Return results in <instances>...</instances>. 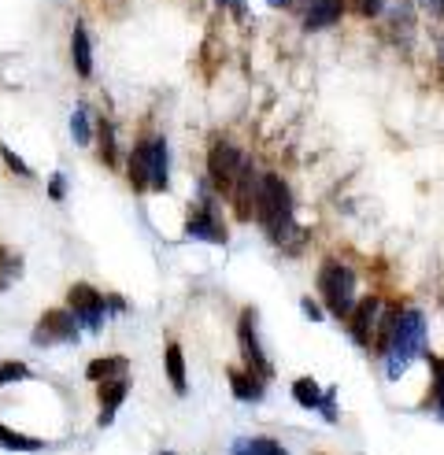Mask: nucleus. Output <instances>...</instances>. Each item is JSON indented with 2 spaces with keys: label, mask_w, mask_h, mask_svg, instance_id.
<instances>
[{
  "label": "nucleus",
  "mask_w": 444,
  "mask_h": 455,
  "mask_svg": "<svg viewBox=\"0 0 444 455\" xmlns=\"http://www.w3.org/2000/svg\"><path fill=\"white\" fill-rule=\"evenodd\" d=\"M256 219L263 226V234L271 237L278 248L300 241L304 234L297 230L293 219V193H289L281 174H263L259 178V196H256Z\"/></svg>",
  "instance_id": "f257e3e1"
},
{
  "label": "nucleus",
  "mask_w": 444,
  "mask_h": 455,
  "mask_svg": "<svg viewBox=\"0 0 444 455\" xmlns=\"http://www.w3.org/2000/svg\"><path fill=\"white\" fill-rule=\"evenodd\" d=\"M382 345H385V374L400 378L422 355V345H426V315L418 307L396 311L382 330Z\"/></svg>",
  "instance_id": "f03ea898"
},
{
  "label": "nucleus",
  "mask_w": 444,
  "mask_h": 455,
  "mask_svg": "<svg viewBox=\"0 0 444 455\" xmlns=\"http://www.w3.org/2000/svg\"><path fill=\"white\" fill-rule=\"evenodd\" d=\"M319 292L322 304L333 318H348V311L355 307V275L352 267H345L341 259H326L319 267Z\"/></svg>",
  "instance_id": "7ed1b4c3"
},
{
  "label": "nucleus",
  "mask_w": 444,
  "mask_h": 455,
  "mask_svg": "<svg viewBox=\"0 0 444 455\" xmlns=\"http://www.w3.org/2000/svg\"><path fill=\"white\" fill-rule=\"evenodd\" d=\"M211 181H204V189H200V204L189 208V219H186V237L193 241H208V244H226L230 234L226 226L218 219V208H215V196H211Z\"/></svg>",
  "instance_id": "20e7f679"
},
{
  "label": "nucleus",
  "mask_w": 444,
  "mask_h": 455,
  "mask_svg": "<svg viewBox=\"0 0 444 455\" xmlns=\"http://www.w3.org/2000/svg\"><path fill=\"white\" fill-rule=\"evenodd\" d=\"M244 159L249 156H244L237 145H230V141H215L211 145V152H208V181L215 186V193L230 196L234 181H237V174L244 167Z\"/></svg>",
  "instance_id": "39448f33"
},
{
  "label": "nucleus",
  "mask_w": 444,
  "mask_h": 455,
  "mask_svg": "<svg viewBox=\"0 0 444 455\" xmlns=\"http://www.w3.org/2000/svg\"><path fill=\"white\" fill-rule=\"evenodd\" d=\"M78 318L71 315V307H52V311H44L37 318V326H34V345L37 348H52V345H71V340H78Z\"/></svg>",
  "instance_id": "423d86ee"
},
{
  "label": "nucleus",
  "mask_w": 444,
  "mask_h": 455,
  "mask_svg": "<svg viewBox=\"0 0 444 455\" xmlns=\"http://www.w3.org/2000/svg\"><path fill=\"white\" fill-rule=\"evenodd\" d=\"M237 345H241V355H244V367H249L256 378L271 381V359H266L263 345H259V333H256V311H244L241 323H237Z\"/></svg>",
  "instance_id": "0eeeda50"
},
{
  "label": "nucleus",
  "mask_w": 444,
  "mask_h": 455,
  "mask_svg": "<svg viewBox=\"0 0 444 455\" xmlns=\"http://www.w3.org/2000/svg\"><path fill=\"white\" fill-rule=\"evenodd\" d=\"M67 307H71V315L78 318V326L82 330H100L104 326V315H107V304L104 297L93 289V285H71V292H67Z\"/></svg>",
  "instance_id": "6e6552de"
},
{
  "label": "nucleus",
  "mask_w": 444,
  "mask_h": 455,
  "mask_svg": "<svg viewBox=\"0 0 444 455\" xmlns=\"http://www.w3.org/2000/svg\"><path fill=\"white\" fill-rule=\"evenodd\" d=\"M259 171H256V164L252 159H244V167H241V174H237V181H234V189H230V204H234V215L241 219V222H249L252 215H256V196H259Z\"/></svg>",
  "instance_id": "1a4fd4ad"
},
{
  "label": "nucleus",
  "mask_w": 444,
  "mask_h": 455,
  "mask_svg": "<svg viewBox=\"0 0 444 455\" xmlns=\"http://www.w3.org/2000/svg\"><path fill=\"white\" fill-rule=\"evenodd\" d=\"M333 389H319V381L311 378H297L293 381V400L300 407H307V411H319L326 422H337V403H333Z\"/></svg>",
  "instance_id": "9d476101"
},
{
  "label": "nucleus",
  "mask_w": 444,
  "mask_h": 455,
  "mask_svg": "<svg viewBox=\"0 0 444 455\" xmlns=\"http://www.w3.org/2000/svg\"><path fill=\"white\" fill-rule=\"evenodd\" d=\"M341 15H345V0H304L300 27H304L307 34L329 30L333 22H341Z\"/></svg>",
  "instance_id": "9b49d317"
},
{
  "label": "nucleus",
  "mask_w": 444,
  "mask_h": 455,
  "mask_svg": "<svg viewBox=\"0 0 444 455\" xmlns=\"http://www.w3.org/2000/svg\"><path fill=\"white\" fill-rule=\"evenodd\" d=\"M148 181L152 193H167L170 189V148L167 138H148Z\"/></svg>",
  "instance_id": "f8f14e48"
},
{
  "label": "nucleus",
  "mask_w": 444,
  "mask_h": 455,
  "mask_svg": "<svg viewBox=\"0 0 444 455\" xmlns=\"http://www.w3.org/2000/svg\"><path fill=\"white\" fill-rule=\"evenodd\" d=\"M377 315H382V300L377 297H367L360 300L352 311H348V330L355 337V345H370V333H374V323H377Z\"/></svg>",
  "instance_id": "ddd939ff"
},
{
  "label": "nucleus",
  "mask_w": 444,
  "mask_h": 455,
  "mask_svg": "<svg viewBox=\"0 0 444 455\" xmlns=\"http://www.w3.org/2000/svg\"><path fill=\"white\" fill-rule=\"evenodd\" d=\"M100 385V419L97 426H111V419H115V411L123 407L126 393H130V378H107V381H97Z\"/></svg>",
  "instance_id": "4468645a"
},
{
  "label": "nucleus",
  "mask_w": 444,
  "mask_h": 455,
  "mask_svg": "<svg viewBox=\"0 0 444 455\" xmlns=\"http://www.w3.org/2000/svg\"><path fill=\"white\" fill-rule=\"evenodd\" d=\"M71 60H75L78 78H93V41H89L85 22H75V30H71Z\"/></svg>",
  "instance_id": "2eb2a0df"
},
{
  "label": "nucleus",
  "mask_w": 444,
  "mask_h": 455,
  "mask_svg": "<svg viewBox=\"0 0 444 455\" xmlns=\"http://www.w3.org/2000/svg\"><path fill=\"white\" fill-rule=\"evenodd\" d=\"M126 178H130L133 193H152V181H148V145L145 141L133 145L130 164H126Z\"/></svg>",
  "instance_id": "dca6fc26"
},
{
  "label": "nucleus",
  "mask_w": 444,
  "mask_h": 455,
  "mask_svg": "<svg viewBox=\"0 0 444 455\" xmlns=\"http://www.w3.org/2000/svg\"><path fill=\"white\" fill-rule=\"evenodd\" d=\"M230 389H234V396L244 400V403H259V400H263V389H266V381L256 378L252 371H230Z\"/></svg>",
  "instance_id": "f3484780"
},
{
  "label": "nucleus",
  "mask_w": 444,
  "mask_h": 455,
  "mask_svg": "<svg viewBox=\"0 0 444 455\" xmlns=\"http://www.w3.org/2000/svg\"><path fill=\"white\" fill-rule=\"evenodd\" d=\"M167 378H170V389L178 393V396H186L189 393V381H186V352H182V345H167Z\"/></svg>",
  "instance_id": "a211bd4d"
},
{
  "label": "nucleus",
  "mask_w": 444,
  "mask_h": 455,
  "mask_svg": "<svg viewBox=\"0 0 444 455\" xmlns=\"http://www.w3.org/2000/svg\"><path fill=\"white\" fill-rule=\"evenodd\" d=\"M130 371V363L123 355H104V359H93L89 363V381H107V378H126Z\"/></svg>",
  "instance_id": "6ab92c4d"
},
{
  "label": "nucleus",
  "mask_w": 444,
  "mask_h": 455,
  "mask_svg": "<svg viewBox=\"0 0 444 455\" xmlns=\"http://www.w3.org/2000/svg\"><path fill=\"white\" fill-rule=\"evenodd\" d=\"M230 455H289V451H285V444H278L271 437H241V441H234Z\"/></svg>",
  "instance_id": "aec40b11"
},
{
  "label": "nucleus",
  "mask_w": 444,
  "mask_h": 455,
  "mask_svg": "<svg viewBox=\"0 0 444 455\" xmlns=\"http://www.w3.org/2000/svg\"><path fill=\"white\" fill-rule=\"evenodd\" d=\"M97 148H100V164L104 167H119V145H115V126L97 123Z\"/></svg>",
  "instance_id": "412c9836"
},
{
  "label": "nucleus",
  "mask_w": 444,
  "mask_h": 455,
  "mask_svg": "<svg viewBox=\"0 0 444 455\" xmlns=\"http://www.w3.org/2000/svg\"><path fill=\"white\" fill-rule=\"evenodd\" d=\"M389 19H392V34H404V41H411V34H415V8L408 4V0L392 4Z\"/></svg>",
  "instance_id": "4be33fe9"
},
{
  "label": "nucleus",
  "mask_w": 444,
  "mask_h": 455,
  "mask_svg": "<svg viewBox=\"0 0 444 455\" xmlns=\"http://www.w3.org/2000/svg\"><path fill=\"white\" fill-rule=\"evenodd\" d=\"M0 448H8V451H41L44 441H37V437H22V434H15V429H8L4 422H0Z\"/></svg>",
  "instance_id": "5701e85b"
},
{
  "label": "nucleus",
  "mask_w": 444,
  "mask_h": 455,
  "mask_svg": "<svg viewBox=\"0 0 444 455\" xmlns=\"http://www.w3.org/2000/svg\"><path fill=\"white\" fill-rule=\"evenodd\" d=\"M93 123H89V108L85 104H78L75 108V116H71V138H75V145H89L93 141Z\"/></svg>",
  "instance_id": "b1692460"
},
{
  "label": "nucleus",
  "mask_w": 444,
  "mask_h": 455,
  "mask_svg": "<svg viewBox=\"0 0 444 455\" xmlns=\"http://www.w3.org/2000/svg\"><path fill=\"white\" fill-rule=\"evenodd\" d=\"M19 275H22V259L12 252V248H4L0 244V282H19Z\"/></svg>",
  "instance_id": "393cba45"
},
{
  "label": "nucleus",
  "mask_w": 444,
  "mask_h": 455,
  "mask_svg": "<svg viewBox=\"0 0 444 455\" xmlns=\"http://www.w3.org/2000/svg\"><path fill=\"white\" fill-rule=\"evenodd\" d=\"M30 378V367L27 363H19V359H8V363H0V389L12 381H27Z\"/></svg>",
  "instance_id": "a878e982"
},
{
  "label": "nucleus",
  "mask_w": 444,
  "mask_h": 455,
  "mask_svg": "<svg viewBox=\"0 0 444 455\" xmlns=\"http://www.w3.org/2000/svg\"><path fill=\"white\" fill-rule=\"evenodd\" d=\"M433 411L444 419V359H433Z\"/></svg>",
  "instance_id": "bb28decb"
},
{
  "label": "nucleus",
  "mask_w": 444,
  "mask_h": 455,
  "mask_svg": "<svg viewBox=\"0 0 444 455\" xmlns=\"http://www.w3.org/2000/svg\"><path fill=\"white\" fill-rule=\"evenodd\" d=\"M0 159H4V167H8L12 174H19V178H34V171L22 164V156H15L8 145H0Z\"/></svg>",
  "instance_id": "cd10ccee"
},
{
  "label": "nucleus",
  "mask_w": 444,
  "mask_h": 455,
  "mask_svg": "<svg viewBox=\"0 0 444 455\" xmlns=\"http://www.w3.org/2000/svg\"><path fill=\"white\" fill-rule=\"evenodd\" d=\"M355 12H360L363 19H377L385 12V0H355Z\"/></svg>",
  "instance_id": "c85d7f7f"
},
{
  "label": "nucleus",
  "mask_w": 444,
  "mask_h": 455,
  "mask_svg": "<svg viewBox=\"0 0 444 455\" xmlns=\"http://www.w3.org/2000/svg\"><path fill=\"white\" fill-rule=\"evenodd\" d=\"M49 196H52V200H63V196H67V178H63L59 171L49 178Z\"/></svg>",
  "instance_id": "c756f323"
},
{
  "label": "nucleus",
  "mask_w": 444,
  "mask_h": 455,
  "mask_svg": "<svg viewBox=\"0 0 444 455\" xmlns=\"http://www.w3.org/2000/svg\"><path fill=\"white\" fill-rule=\"evenodd\" d=\"M418 8L433 19H444V0H418Z\"/></svg>",
  "instance_id": "7c9ffc66"
},
{
  "label": "nucleus",
  "mask_w": 444,
  "mask_h": 455,
  "mask_svg": "<svg viewBox=\"0 0 444 455\" xmlns=\"http://www.w3.org/2000/svg\"><path fill=\"white\" fill-rule=\"evenodd\" d=\"M300 307H304V315L311 318V323H319V318H322V307H319L315 300H311V297H304V300H300Z\"/></svg>",
  "instance_id": "2f4dec72"
},
{
  "label": "nucleus",
  "mask_w": 444,
  "mask_h": 455,
  "mask_svg": "<svg viewBox=\"0 0 444 455\" xmlns=\"http://www.w3.org/2000/svg\"><path fill=\"white\" fill-rule=\"evenodd\" d=\"M104 304H107V311H115V315H119V311H126V304H123V297H107Z\"/></svg>",
  "instance_id": "473e14b6"
},
{
  "label": "nucleus",
  "mask_w": 444,
  "mask_h": 455,
  "mask_svg": "<svg viewBox=\"0 0 444 455\" xmlns=\"http://www.w3.org/2000/svg\"><path fill=\"white\" fill-rule=\"evenodd\" d=\"M271 8H289V4H300V0H266Z\"/></svg>",
  "instance_id": "72a5a7b5"
},
{
  "label": "nucleus",
  "mask_w": 444,
  "mask_h": 455,
  "mask_svg": "<svg viewBox=\"0 0 444 455\" xmlns=\"http://www.w3.org/2000/svg\"><path fill=\"white\" fill-rule=\"evenodd\" d=\"M218 4H222V8H237V12H241V0H218Z\"/></svg>",
  "instance_id": "f704fd0d"
},
{
  "label": "nucleus",
  "mask_w": 444,
  "mask_h": 455,
  "mask_svg": "<svg viewBox=\"0 0 444 455\" xmlns=\"http://www.w3.org/2000/svg\"><path fill=\"white\" fill-rule=\"evenodd\" d=\"M160 455H178V451H160Z\"/></svg>",
  "instance_id": "c9c22d12"
}]
</instances>
